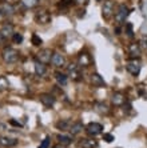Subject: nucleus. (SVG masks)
Returning a JSON list of instances; mask_svg holds the SVG:
<instances>
[{"label": "nucleus", "mask_w": 147, "mask_h": 148, "mask_svg": "<svg viewBox=\"0 0 147 148\" xmlns=\"http://www.w3.org/2000/svg\"><path fill=\"white\" fill-rule=\"evenodd\" d=\"M1 58L7 64H14L19 59V52L15 48H12V47H6L3 49V52H1Z\"/></svg>", "instance_id": "1"}, {"label": "nucleus", "mask_w": 147, "mask_h": 148, "mask_svg": "<svg viewBox=\"0 0 147 148\" xmlns=\"http://www.w3.org/2000/svg\"><path fill=\"white\" fill-rule=\"evenodd\" d=\"M128 14H130V10H128V7H126L124 4L119 5L118 11L115 12V21L118 23V24H123L124 21H126L127 16H128Z\"/></svg>", "instance_id": "2"}, {"label": "nucleus", "mask_w": 147, "mask_h": 148, "mask_svg": "<svg viewBox=\"0 0 147 148\" xmlns=\"http://www.w3.org/2000/svg\"><path fill=\"white\" fill-rule=\"evenodd\" d=\"M126 69L131 73L133 76H138L140 72V63L137 59H133V60H128L126 64Z\"/></svg>", "instance_id": "3"}, {"label": "nucleus", "mask_w": 147, "mask_h": 148, "mask_svg": "<svg viewBox=\"0 0 147 148\" xmlns=\"http://www.w3.org/2000/svg\"><path fill=\"white\" fill-rule=\"evenodd\" d=\"M86 132L91 136H96V135H99L103 132V125L100 123H96V121H92V123H90L87 127H86Z\"/></svg>", "instance_id": "4"}, {"label": "nucleus", "mask_w": 147, "mask_h": 148, "mask_svg": "<svg viewBox=\"0 0 147 148\" xmlns=\"http://www.w3.org/2000/svg\"><path fill=\"white\" fill-rule=\"evenodd\" d=\"M52 51L50 48H43L40 49V51L38 52V55H36V58H38L39 62L41 63H44V64H47V63L51 62V59H52Z\"/></svg>", "instance_id": "5"}, {"label": "nucleus", "mask_w": 147, "mask_h": 148, "mask_svg": "<svg viewBox=\"0 0 147 148\" xmlns=\"http://www.w3.org/2000/svg\"><path fill=\"white\" fill-rule=\"evenodd\" d=\"M35 20H36V23H39V24H47V23L51 21V15L48 14L46 10L38 11V12L35 14Z\"/></svg>", "instance_id": "6"}, {"label": "nucleus", "mask_w": 147, "mask_h": 148, "mask_svg": "<svg viewBox=\"0 0 147 148\" xmlns=\"http://www.w3.org/2000/svg\"><path fill=\"white\" fill-rule=\"evenodd\" d=\"M114 14V3L111 0H106L102 5V15L104 19H108L111 17Z\"/></svg>", "instance_id": "7"}, {"label": "nucleus", "mask_w": 147, "mask_h": 148, "mask_svg": "<svg viewBox=\"0 0 147 148\" xmlns=\"http://www.w3.org/2000/svg\"><path fill=\"white\" fill-rule=\"evenodd\" d=\"M51 63H52V66L56 67V68L64 67V64H66V58H64V55H62V53H59V52H55L54 55H52Z\"/></svg>", "instance_id": "8"}, {"label": "nucleus", "mask_w": 147, "mask_h": 148, "mask_svg": "<svg viewBox=\"0 0 147 148\" xmlns=\"http://www.w3.org/2000/svg\"><path fill=\"white\" fill-rule=\"evenodd\" d=\"M39 99H40L41 104L43 106H46V107H52L55 104V96L54 95H51V93H41L40 96H39Z\"/></svg>", "instance_id": "9"}, {"label": "nucleus", "mask_w": 147, "mask_h": 148, "mask_svg": "<svg viewBox=\"0 0 147 148\" xmlns=\"http://www.w3.org/2000/svg\"><path fill=\"white\" fill-rule=\"evenodd\" d=\"M15 14V8L12 4L8 3H1L0 4V15L3 16H11V15Z\"/></svg>", "instance_id": "10"}, {"label": "nucleus", "mask_w": 147, "mask_h": 148, "mask_svg": "<svg viewBox=\"0 0 147 148\" xmlns=\"http://www.w3.org/2000/svg\"><path fill=\"white\" fill-rule=\"evenodd\" d=\"M124 95L122 92H115L112 93V96H111V101H112L114 106L116 107H120V106H123L124 104Z\"/></svg>", "instance_id": "11"}, {"label": "nucleus", "mask_w": 147, "mask_h": 148, "mask_svg": "<svg viewBox=\"0 0 147 148\" xmlns=\"http://www.w3.org/2000/svg\"><path fill=\"white\" fill-rule=\"evenodd\" d=\"M0 34L3 35L6 39H7L8 36H12V35L15 34L14 32V25L11 24V23H6V24H3V27H1V29H0Z\"/></svg>", "instance_id": "12"}, {"label": "nucleus", "mask_w": 147, "mask_h": 148, "mask_svg": "<svg viewBox=\"0 0 147 148\" xmlns=\"http://www.w3.org/2000/svg\"><path fill=\"white\" fill-rule=\"evenodd\" d=\"M127 51H128V55L133 56V58H138V56L140 55V47L138 43H131L130 45H128V48H127Z\"/></svg>", "instance_id": "13"}, {"label": "nucleus", "mask_w": 147, "mask_h": 148, "mask_svg": "<svg viewBox=\"0 0 147 148\" xmlns=\"http://www.w3.org/2000/svg\"><path fill=\"white\" fill-rule=\"evenodd\" d=\"M90 63H91V58L88 53H80L78 56V64L80 67H88Z\"/></svg>", "instance_id": "14"}, {"label": "nucleus", "mask_w": 147, "mask_h": 148, "mask_svg": "<svg viewBox=\"0 0 147 148\" xmlns=\"http://www.w3.org/2000/svg\"><path fill=\"white\" fill-rule=\"evenodd\" d=\"M16 144H17L16 139L7 138V136H0V145H3V147H14Z\"/></svg>", "instance_id": "15"}, {"label": "nucleus", "mask_w": 147, "mask_h": 148, "mask_svg": "<svg viewBox=\"0 0 147 148\" xmlns=\"http://www.w3.org/2000/svg\"><path fill=\"white\" fill-rule=\"evenodd\" d=\"M46 72H47V67H46L44 63L39 62V60H36L35 62V73L38 76H43L46 75Z\"/></svg>", "instance_id": "16"}, {"label": "nucleus", "mask_w": 147, "mask_h": 148, "mask_svg": "<svg viewBox=\"0 0 147 148\" xmlns=\"http://www.w3.org/2000/svg\"><path fill=\"white\" fill-rule=\"evenodd\" d=\"M91 82H92L94 87H104L106 86V83H104L103 77L99 73H92V75H91Z\"/></svg>", "instance_id": "17"}, {"label": "nucleus", "mask_w": 147, "mask_h": 148, "mask_svg": "<svg viewBox=\"0 0 147 148\" xmlns=\"http://www.w3.org/2000/svg\"><path fill=\"white\" fill-rule=\"evenodd\" d=\"M72 125L71 120H60L56 123V128L60 130V131H70V128Z\"/></svg>", "instance_id": "18"}, {"label": "nucleus", "mask_w": 147, "mask_h": 148, "mask_svg": "<svg viewBox=\"0 0 147 148\" xmlns=\"http://www.w3.org/2000/svg\"><path fill=\"white\" fill-rule=\"evenodd\" d=\"M80 147L82 148H96L98 147V141L95 139H84V140L80 143Z\"/></svg>", "instance_id": "19"}, {"label": "nucleus", "mask_w": 147, "mask_h": 148, "mask_svg": "<svg viewBox=\"0 0 147 148\" xmlns=\"http://www.w3.org/2000/svg\"><path fill=\"white\" fill-rule=\"evenodd\" d=\"M83 131V124L80 121H75V123H72L71 128H70V134L71 135H78Z\"/></svg>", "instance_id": "20"}, {"label": "nucleus", "mask_w": 147, "mask_h": 148, "mask_svg": "<svg viewBox=\"0 0 147 148\" xmlns=\"http://www.w3.org/2000/svg\"><path fill=\"white\" fill-rule=\"evenodd\" d=\"M56 139H58L59 144H62V145H70L72 143V138L68 136V135H58Z\"/></svg>", "instance_id": "21"}, {"label": "nucleus", "mask_w": 147, "mask_h": 148, "mask_svg": "<svg viewBox=\"0 0 147 148\" xmlns=\"http://www.w3.org/2000/svg\"><path fill=\"white\" fill-rule=\"evenodd\" d=\"M55 77H56V80H58V83L60 86H64L66 83H67V76L62 72H56L55 73Z\"/></svg>", "instance_id": "22"}, {"label": "nucleus", "mask_w": 147, "mask_h": 148, "mask_svg": "<svg viewBox=\"0 0 147 148\" xmlns=\"http://www.w3.org/2000/svg\"><path fill=\"white\" fill-rule=\"evenodd\" d=\"M38 3H39V0H21V4L26 8H34L38 5Z\"/></svg>", "instance_id": "23"}, {"label": "nucleus", "mask_w": 147, "mask_h": 148, "mask_svg": "<svg viewBox=\"0 0 147 148\" xmlns=\"http://www.w3.org/2000/svg\"><path fill=\"white\" fill-rule=\"evenodd\" d=\"M96 111L99 112V114H108V107H107L106 104H103V103H98L96 104Z\"/></svg>", "instance_id": "24"}, {"label": "nucleus", "mask_w": 147, "mask_h": 148, "mask_svg": "<svg viewBox=\"0 0 147 148\" xmlns=\"http://www.w3.org/2000/svg\"><path fill=\"white\" fill-rule=\"evenodd\" d=\"M8 87H10V83H8L7 77L6 76H0V91L7 90Z\"/></svg>", "instance_id": "25"}, {"label": "nucleus", "mask_w": 147, "mask_h": 148, "mask_svg": "<svg viewBox=\"0 0 147 148\" xmlns=\"http://www.w3.org/2000/svg\"><path fill=\"white\" fill-rule=\"evenodd\" d=\"M12 41H14L15 44H20L21 41H23V35L16 34V32H15V34L12 35Z\"/></svg>", "instance_id": "26"}, {"label": "nucleus", "mask_w": 147, "mask_h": 148, "mask_svg": "<svg viewBox=\"0 0 147 148\" xmlns=\"http://www.w3.org/2000/svg\"><path fill=\"white\" fill-rule=\"evenodd\" d=\"M126 34L128 38H133L134 36V31H133V24L131 23H126Z\"/></svg>", "instance_id": "27"}, {"label": "nucleus", "mask_w": 147, "mask_h": 148, "mask_svg": "<svg viewBox=\"0 0 147 148\" xmlns=\"http://www.w3.org/2000/svg\"><path fill=\"white\" fill-rule=\"evenodd\" d=\"M31 40H32V44H34V45H36V47L41 44V39L39 38V36H38V35H36V34H34V35H32Z\"/></svg>", "instance_id": "28"}, {"label": "nucleus", "mask_w": 147, "mask_h": 148, "mask_svg": "<svg viewBox=\"0 0 147 148\" xmlns=\"http://www.w3.org/2000/svg\"><path fill=\"white\" fill-rule=\"evenodd\" d=\"M50 140H51V139H50V138H48V136H47V138H46L44 140H43V141H41V143H40V145H39V148H48V145H50Z\"/></svg>", "instance_id": "29"}, {"label": "nucleus", "mask_w": 147, "mask_h": 148, "mask_svg": "<svg viewBox=\"0 0 147 148\" xmlns=\"http://www.w3.org/2000/svg\"><path fill=\"white\" fill-rule=\"evenodd\" d=\"M103 139H104L107 143H111L112 140H115V138H114L112 134H104V135H103Z\"/></svg>", "instance_id": "30"}, {"label": "nucleus", "mask_w": 147, "mask_h": 148, "mask_svg": "<svg viewBox=\"0 0 147 148\" xmlns=\"http://www.w3.org/2000/svg\"><path fill=\"white\" fill-rule=\"evenodd\" d=\"M11 124H14V125H17V127H21V124L19 123V121H15V120H10Z\"/></svg>", "instance_id": "31"}, {"label": "nucleus", "mask_w": 147, "mask_h": 148, "mask_svg": "<svg viewBox=\"0 0 147 148\" xmlns=\"http://www.w3.org/2000/svg\"><path fill=\"white\" fill-rule=\"evenodd\" d=\"M76 3H79V4H84V3H87V0H75Z\"/></svg>", "instance_id": "32"}, {"label": "nucleus", "mask_w": 147, "mask_h": 148, "mask_svg": "<svg viewBox=\"0 0 147 148\" xmlns=\"http://www.w3.org/2000/svg\"><path fill=\"white\" fill-rule=\"evenodd\" d=\"M4 40H6V38H4L3 35L0 34V44H1V43H3V41H4Z\"/></svg>", "instance_id": "33"}, {"label": "nucleus", "mask_w": 147, "mask_h": 148, "mask_svg": "<svg viewBox=\"0 0 147 148\" xmlns=\"http://www.w3.org/2000/svg\"><path fill=\"white\" fill-rule=\"evenodd\" d=\"M96 1H102V0H96Z\"/></svg>", "instance_id": "34"}, {"label": "nucleus", "mask_w": 147, "mask_h": 148, "mask_svg": "<svg viewBox=\"0 0 147 148\" xmlns=\"http://www.w3.org/2000/svg\"><path fill=\"white\" fill-rule=\"evenodd\" d=\"M54 148H59V147H54Z\"/></svg>", "instance_id": "35"}]
</instances>
